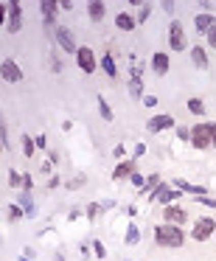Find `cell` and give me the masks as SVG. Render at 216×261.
<instances>
[{
    "label": "cell",
    "instance_id": "cell-31",
    "mask_svg": "<svg viewBox=\"0 0 216 261\" xmlns=\"http://www.w3.org/2000/svg\"><path fill=\"white\" fill-rule=\"evenodd\" d=\"M205 42H208V48H213V51H216V29H210L208 34H205Z\"/></svg>",
    "mask_w": 216,
    "mask_h": 261
},
{
    "label": "cell",
    "instance_id": "cell-40",
    "mask_svg": "<svg viewBox=\"0 0 216 261\" xmlns=\"http://www.w3.org/2000/svg\"><path fill=\"white\" fill-rule=\"evenodd\" d=\"M135 154H138V158H141V154H146V143H138V146H135Z\"/></svg>",
    "mask_w": 216,
    "mask_h": 261
},
{
    "label": "cell",
    "instance_id": "cell-26",
    "mask_svg": "<svg viewBox=\"0 0 216 261\" xmlns=\"http://www.w3.org/2000/svg\"><path fill=\"white\" fill-rule=\"evenodd\" d=\"M188 110H191V113H197V115H202V113H205L202 98H188Z\"/></svg>",
    "mask_w": 216,
    "mask_h": 261
},
{
    "label": "cell",
    "instance_id": "cell-32",
    "mask_svg": "<svg viewBox=\"0 0 216 261\" xmlns=\"http://www.w3.org/2000/svg\"><path fill=\"white\" fill-rule=\"evenodd\" d=\"M101 211H104V205H98V202H93V205H90V208H87V214H90V219H96V216H98V214H101Z\"/></svg>",
    "mask_w": 216,
    "mask_h": 261
},
{
    "label": "cell",
    "instance_id": "cell-1",
    "mask_svg": "<svg viewBox=\"0 0 216 261\" xmlns=\"http://www.w3.org/2000/svg\"><path fill=\"white\" fill-rule=\"evenodd\" d=\"M154 239H157L160 247H182V242H185V233L180 230L177 225H157L154 227Z\"/></svg>",
    "mask_w": 216,
    "mask_h": 261
},
{
    "label": "cell",
    "instance_id": "cell-25",
    "mask_svg": "<svg viewBox=\"0 0 216 261\" xmlns=\"http://www.w3.org/2000/svg\"><path fill=\"white\" fill-rule=\"evenodd\" d=\"M157 188H160V177L152 174V177L146 180V186H143V194H152V191H157Z\"/></svg>",
    "mask_w": 216,
    "mask_h": 261
},
{
    "label": "cell",
    "instance_id": "cell-19",
    "mask_svg": "<svg viewBox=\"0 0 216 261\" xmlns=\"http://www.w3.org/2000/svg\"><path fill=\"white\" fill-rule=\"evenodd\" d=\"M20 208L25 211V216H37V205L31 199V194H20Z\"/></svg>",
    "mask_w": 216,
    "mask_h": 261
},
{
    "label": "cell",
    "instance_id": "cell-10",
    "mask_svg": "<svg viewBox=\"0 0 216 261\" xmlns=\"http://www.w3.org/2000/svg\"><path fill=\"white\" fill-rule=\"evenodd\" d=\"M166 222H169V225H177V227H180V225H185V222H188V214H185V211H182V208H171V205H166Z\"/></svg>",
    "mask_w": 216,
    "mask_h": 261
},
{
    "label": "cell",
    "instance_id": "cell-20",
    "mask_svg": "<svg viewBox=\"0 0 216 261\" xmlns=\"http://www.w3.org/2000/svg\"><path fill=\"white\" fill-rule=\"evenodd\" d=\"M191 59L197 68H208V54H205V48H191Z\"/></svg>",
    "mask_w": 216,
    "mask_h": 261
},
{
    "label": "cell",
    "instance_id": "cell-18",
    "mask_svg": "<svg viewBox=\"0 0 216 261\" xmlns=\"http://www.w3.org/2000/svg\"><path fill=\"white\" fill-rule=\"evenodd\" d=\"M135 23H138V20L132 17V14H126V12H121L118 17H115V25H118L121 31H129V29H135Z\"/></svg>",
    "mask_w": 216,
    "mask_h": 261
},
{
    "label": "cell",
    "instance_id": "cell-46",
    "mask_svg": "<svg viewBox=\"0 0 216 261\" xmlns=\"http://www.w3.org/2000/svg\"><path fill=\"white\" fill-rule=\"evenodd\" d=\"M124 261H126V258H124Z\"/></svg>",
    "mask_w": 216,
    "mask_h": 261
},
{
    "label": "cell",
    "instance_id": "cell-8",
    "mask_svg": "<svg viewBox=\"0 0 216 261\" xmlns=\"http://www.w3.org/2000/svg\"><path fill=\"white\" fill-rule=\"evenodd\" d=\"M180 197L177 194V188H171V186H166V182H160V188L152 194V199H157V202H163V205H169V202H174V199Z\"/></svg>",
    "mask_w": 216,
    "mask_h": 261
},
{
    "label": "cell",
    "instance_id": "cell-15",
    "mask_svg": "<svg viewBox=\"0 0 216 261\" xmlns=\"http://www.w3.org/2000/svg\"><path fill=\"white\" fill-rule=\"evenodd\" d=\"M174 188H177V191H185V194H194V197H202V194H205V188L191 186L188 180H174Z\"/></svg>",
    "mask_w": 216,
    "mask_h": 261
},
{
    "label": "cell",
    "instance_id": "cell-39",
    "mask_svg": "<svg viewBox=\"0 0 216 261\" xmlns=\"http://www.w3.org/2000/svg\"><path fill=\"white\" fill-rule=\"evenodd\" d=\"M199 202H205V205H210V208H216V199H210V197H197Z\"/></svg>",
    "mask_w": 216,
    "mask_h": 261
},
{
    "label": "cell",
    "instance_id": "cell-43",
    "mask_svg": "<svg viewBox=\"0 0 216 261\" xmlns=\"http://www.w3.org/2000/svg\"><path fill=\"white\" fill-rule=\"evenodd\" d=\"M53 261H65V255H62V253H57V258H53Z\"/></svg>",
    "mask_w": 216,
    "mask_h": 261
},
{
    "label": "cell",
    "instance_id": "cell-17",
    "mask_svg": "<svg viewBox=\"0 0 216 261\" xmlns=\"http://www.w3.org/2000/svg\"><path fill=\"white\" fill-rule=\"evenodd\" d=\"M104 12H107V9H104V3H96V0L87 6V14H90L93 23H101V20H104Z\"/></svg>",
    "mask_w": 216,
    "mask_h": 261
},
{
    "label": "cell",
    "instance_id": "cell-38",
    "mask_svg": "<svg viewBox=\"0 0 216 261\" xmlns=\"http://www.w3.org/2000/svg\"><path fill=\"white\" fill-rule=\"evenodd\" d=\"M143 104H146V107H154V104H157V98H154V96H143Z\"/></svg>",
    "mask_w": 216,
    "mask_h": 261
},
{
    "label": "cell",
    "instance_id": "cell-14",
    "mask_svg": "<svg viewBox=\"0 0 216 261\" xmlns=\"http://www.w3.org/2000/svg\"><path fill=\"white\" fill-rule=\"evenodd\" d=\"M40 9H42V14H45V25L51 29V25H53V14L59 12V3H53V0H42Z\"/></svg>",
    "mask_w": 216,
    "mask_h": 261
},
{
    "label": "cell",
    "instance_id": "cell-42",
    "mask_svg": "<svg viewBox=\"0 0 216 261\" xmlns=\"http://www.w3.org/2000/svg\"><path fill=\"white\" fill-rule=\"evenodd\" d=\"M163 12H169V14L174 12V3H171V0H166V3H163Z\"/></svg>",
    "mask_w": 216,
    "mask_h": 261
},
{
    "label": "cell",
    "instance_id": "cell-9",
    "mask_svg": "<svg viewBox=\"0 0 216 261\" xmlns=\"http://www.w3.org/2000/svg\"><path fill=\"white\" fill-rule=\"evenodd\" d=\"M146 126H149V132H163V129H171V126H177V124H174L171 115H154Z\"/></svg>",
    "mask_w": 216,
    "mask_h": 261
},
{
    "label": "cell",
    "instance_id": "cell-24",
    "mask_svg": "<svg viewBox=\"0 0 216 261\" xmlns=\"http://www.w3.org/2000/svg\"><path fill=\"white\" fill-rule=\"evenodd\" d=\"M124 242L126 244H138V242H141V230H138L135 225H129V227H126V239H124Z\"/></svg>",
    "mask_w": 216,
    "mask_h": 261
},
{
    "label": "cell",
    "instance_id": "cell-28",
    "mask_svg": "<svg viewBox=\"0 0 216 261\" xmlns=\"http://www.w3.org/2000/svg\"><path fill=\"white\" fill-rule=\"evenodd\" d=\"M23 154L25 158H34V141L29 135H23Z\"/></svg>",
    "mask_w": 216,
    "mask_h": 261
},
{
    "label": "cell",
    "instance_id": "cell-29",
    "mask_svg": "<svg viewBox=\"0 0 216 261\" xmlns=\"http://www.w3.org/2000/svg\"><path fill=\"white\" fill-rule=\"evenodd\" d=\"M149 14H152V3H143V6H141V12H138V23H146V20H149Z\"/></svg>",
    "mask_w": 216,
    "mask_h": 261
},
{
    "label": "cell",
    "instance_id": "cell-22",
    "mask_svg": "<svg viewBox=\"0 0 216 261\" xmlns=\"http://www.w3.org/2000/svg\"><path fill=\"white\" fill-rule=\"evenodd\" d=\"M129 93H132V98H141V93H143V79L141 76H132L129 79Z\"/></svg>",
    "mask_w": 216,
    "mask_h": 261
},
{
    "label": "cell",
    "instance_id": "cell-45",
    "mask_svg": "<svg viewBox=\"0 0 216 261\" xmlns=\"http://www.w3.org/2000/svg\"><path fill=\"white\" fill-rule=\"evenodd\" d=\"M20 261H31V258H20Z\"/></svg>",
    "mask_w": 216,
    "mask_h": 261
},
{
    "label": "cell",
    "instance_id": "cell-23",
    "mask_svg": "<svg viewBox=\"0 0 216 261\" xmlns=\"http://www.w3.org/2000/svg\"><path fill=\"white\" fill-rule=\"evenodd\" d=\"M6 219H9V222L23 219V208H20V205H9V208H6Z\"/></svg>",
    "mask_w": 216,
    "mask_h": 261
},
{
    "label": "cell",
    "instance_id": "cell-6",
    "mask_svg": "<svg viewBox=\"0 0 216 261\" xmlns=\"http://www.w3.org/2000/svg\"><path fill=\"white\" fill-rule=\"evenodd\" d=\"M0 73H3V82H9V85H17V82H23V70L17 68V62H14V59H3V65H0Z\"/></svg>",
    "mask_w": 216,
    "mask_h": 261
},
{
    "label": "cell",
    "instance_id": "cell-34",
    "mask_svg": "<svg viewBox=\"0 0 216 261\" xmlns=\"http://www.w3.org/2000/svg\"><path fill=\"white\" fill-rule=\"evenodd\" d=\"M23 188H25V194L34 188V177H31V174H23Z\"/></svg>",
    "mask_w": 216,
    "mask_h": 261
},
{
    "label": "cell",
    "instance_id": "cell-7",
    "mask_svg": "<svg viewBox=\"0 0 216 261\" xmlns=\"http://www.w3.org/2000/svg\"><path fill=\"white\" fill-rule=\"evenodd\" d=\"M76 62H79V68L85 70V73H93V70H96V54H93V48L82 45L79 54H76Z\"/></svg>",
    "mask_w": 216,
    "mask_h": 261
},
{
    "label": "cell",
    "instance_id": "cell-5",
    "mask_svg": "<svg viewBox=\"0 0 216 261\" xmlns=\"http://www.w3.org/2000/svg\"><path fill=\"white\" fill-rule=\"evenodd\" d=\"M169 45H171V51H185L188 48L185 29H182V23H177V20L169 25Z\"/></svg>",
    "mask_w": 216,
    "mask_h": 261
},
{
    "label": "cell",
    "instance_id": "cell-16",
    "mask_svg": "<svg viewBox=\"0 0 216 261\" xmlns=\"http://www.w3.org/2000/svg\"><path fill=\"white\" fill-rule=\"evenodd\" d=\"M132 174H135V166H132L129 160L118 163V166H115V171H113V177H115V180H124V177H132Z\"/></svg>",
    "mask_w": 216,
    "mask_h": 261
},
{
    "label": "cell",
    "instance_id": "cell-2",
    "mask_svg": "<svg viewBox=\"0 0 216 261\" xmlns=\"http://www.w3.org/2000/svg\"><path fill=\"white\" fill-rule=\"evenodd\" d=\"M191 146L194 149H210L213 146V124H197L191 129Z\"/></svg>",
    "mask_w": 216,
    "mask_h": 261
},
{
    "label": "cell",
    "instance_id": "cell-30",
    "mask_svg": "<svg viewBox=\"0 0 216 261\" xmlns=\"http://www.w3.org/2000/svg\"><path fill=\"white\" fill-rule=\"evenodd\" d=\"M9 186H23V177H20V171H14V169H9Z\"/></svg>",
    "mask_w": 216,
    "mask_h": 261
},
{
    "label": "cell",
    "instance_id": "cell-33",
    "mask_svg": "<svg viewBox=\"0 0 216 261\" xmlns=\"http://www.w3.org/2000/svg\"><path fill=\"white\" fill-rule=\"evenodd\" d=\"M0 132H3V149H12L9 146V126H6V121L0 124Z\"/></svg>",
    "mask_w": 216,
    "mask_h": 261
},
{
    "label": "cell",
    "instance_id": "cell-36",
    "mask_svg": "<svg viewBox=\"0 0 216 261\" xmlns=\"http://www.w3.org/2000/svg\"><path fill=\"white\" fill-rule=\"evenodd\" d=\"M93 250H96V255H98V258H104V255H107V250H104V244H101V242H96V244H93Z\"/></svg>",
    "mask_w": 216,
    "mask_h": 261
},
{
    "label": "cell",
    "instance_id": "cell-12",
    "mask_svg": "<svg viewBox=\"0 0 216 261\" xmlns=\"http://www.w3.org/2000/svg\"><path fill=\"white\" fill-rule=\"evenodd\" d=\"M169 54H163V51H157V54H154V57H152V68H154V73H157V76H166V73H169Z\"/></svg>",
    "mask_w": 216,
    "mask_h": 261
},
{
    "label": "cell",
    "instance_id": "cell-35",
    "mask_svg": "<svg viewBox=\"0 0 216 261\" xmlns=\"http://www.w3.org/2000/svg\"><path fill=\"white\" fill-rule=\"evenodd\" d=\"M177 135H180V141H191V129H188V126H180Z\"/></svg>",
    "mask_w": 216,
    "mask_h": 261
},
{
    "label": "cell",
    "instance_id": "cell-3",
    "mask_svg": "<svg viewBox=\"0 0 216 261\" xmlns=\"http://www.w3.org/2000/svg\"><path fill=\"white\" fill-rule=\"evenodd\" d=\"M213 230H216L213 216H202V219H197V222H194L191 239H194V242H208V239L213 236Z\"/></svg>",
    "mask_w": 216,
    "mask_h": 261
},
{
    "label": "cell",
    "instance_id": "cell-41",
    "mask_svg": "<svg viewBox=\"0 0 216 261\" xmlns=\"http://www.w3.org/2000/svg\"><path fill=\"white\" fill-rule=\"evenodd\" d=\"M59 9H65V12H70V9H73V3H70V0H62V3H59Z\"/></svg>",
    "mask_w": 216,
    "mask_h": 261
},
{
    "label": "cell",
    "instance_id": "cell-4",
    "mask_svg": "<svg viewBox=\"0 0 216 261\" xmlns=\"http://www.w3.org/2000/svg\"><path fill=\"white\" fill-rule=\"evenodd\" d=\"M53 37H57L59 48H62L65 54H79V45H76L73 31H70V29H65V25H57V29H53Z\"/></svg>",
    "mask_w": 216,
    "mask_h": 261
},
{
    "label": "cell",
    "instance_id": "cell-44",
    "mask_svg": "<svg viewBox=\"0 0 216 261\" xmlns=\"http://www.w3.org/2000/svg\"><path fill=\"white\" fill-rule=\"evenodd\" d=\"M213 146H216V124H213Z\"/></svg>",
    "mask_w": 216,
    "mask_h": 261
},
{
    "label": "cell",
    "instance_id": "cell-13",
    "mask_svg": "<svg viewBox=\"0 0 216 261\" xmlns=\"http://www.w3.org/2000/svg\"><path fill=\"white\" fill-rule=\"evenodd\" d=\"M23 20H20V3H12V20H6V31L9 34H17Z\"/></svg>",
    "mask_w": 216,
    "mask_h": 261
},
{
    "label": "cell",
    "instance_id": "cell-21",
    "mask_svg": "<svg viewBox=\"0 0 216 261\" xmlns=\"http://www.w3.org/2000/svg\"><path fill=\"white\" fill-rule=\"evenodd\" d=\"M101 68H104V73H107L110 79H115V76H118V68H115V59L113 57H101Z\"/></svg>",
    "mask_w": 216,
    "mask_h": 261
},
{
    "label": "cell",
    "instance_id": "cell-11",
    "mask_svg": "<svg viewBox=\"0 0 216 261\" xmlns=\"http://www.w3.org/2000/svg\"><path fill=\"white\" fill-rule=\"evenodd\" d=\"M194 25H197L199 34H208L210 29H216V14H197Z\"/></svg>",
    "mask_w": 216,
    "mask_h": 261
},
{
    "label": "cell",
    "instance_id": "cell-27",
    "mask_svg": "<svg viewBox=\"0 0 216 261\" xmlns=\"http://www.w3.org/2000/svg\"><path fill=\"white\" fill-rule=\"evenodd\" d=\"M98 113H101L104 121H113V110H110V104L104 101V98H98Z\"/></svg>",
    "mask_w": 216,
    "mask_h": 261
},
{
    "label": "cell",
    "instance_id": "cell-37",
    "mask_svg": "<svg viewBox=\"0 0 216 261\" xmlns=\"http://www.w3.org/2000/svg\"><path fill=\"white\" fill-rule=\"evenodd\" d=\"M129 180H132V186H143V174H138V171L129 177Z\"/></svg>",
    "mask_w": 216,
    "mask_h": 261
}]
</instances>
